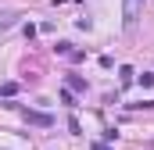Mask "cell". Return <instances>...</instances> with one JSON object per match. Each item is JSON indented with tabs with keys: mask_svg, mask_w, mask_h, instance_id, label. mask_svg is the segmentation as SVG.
<instances>
[{
	"mask_svg": "<svg viewBox=\"0 0 154 150\" xmlns=\"http://www.w3.org/2000/svg\"><path fill=\"white\" fill-rule=\"evenodd\" d=\"M25 122H29V125H39V129H50V125H54V118H50V114L47 111H29V107H25Z\"/></svg>",
	"mask_w": 154,
	"mask_h": 150,
	"instance_id": "obj_1",
	"label": "cell"
},
{
	"mask_svg": "<svg viewBox=\"0 0 154 150\" xmlns=\"http://www.w3.org/2000/svg\"><path fill=\"white\" fill-rule=\"evenodd\" d=\"M68 86H72L75 93H86V79H79V75H72V79H68Z\"/></svg>",
	"mask_w": 154,
	"mask_h": 150,
	"instance_id": "obj_2",
	"label": "cell"
},
{
	"mask_svg": "<svg viewBox=\"0 0 154 150\" xmlns=\"http://www.w3.org/2000/svg\"><path fill=\"white\" fill-rule=\"evenodd\" d=\"M118 75H122V86H129V82H133V68H129V64H122Z\"/></svg>",
	"mask_w": 154,
	"mask_h": 150,
	"instance_id": "obj_3",
	"label": "cell"
},
{
	"mask_svg": "<svg viewBox=\"0 0 154 150\" xmlns=\"http://www.w3.org/2000/svg\"><path fill=\"white\" fill-rule=\"evenodd\" d=\"M0 93H4V97H14V93H18V82H4Z\"/></svg>",
	"mask_w": 154,
	"mask_h": 150,
	"instance_id": "obj_4",
	"label": "cell"
},
{
	"mask_svg": "<svg viewBox=\"0 0 154 150\" xmlns=\"http://www.w3.org/2000/svg\"><path fill=\"white\" fill-rule=\"evenodd\" d=\"M140 86L151 89V86H154V72H143V75H140Z\"/></svg>",
	"mask_w": 154,
	"mask_h": 150,
	"instance_id": "obj_5",
	"label": "cell"
},
{
	"mask_svg": "<svg viewBox=\"0 0 154 150\" xmlns=\"http://www.w3.org/2000/svg\"><path fill=\"white\" fill-rule=\"evenodd\" d=\"M14 25V14H0V29H11Z\"/></svg>",
	"mask_w": 154,
	"mask_h": 150,
	"instance_id": "obj_6",
	"label": "cell"
},
{
	"mask_svg": "<svg viewBox=\"0 0 154 150\" xmlns=\"http://www.w3.org/2000/svg\"><path fill=\"white\" fill-rule=\"evenodd\" d=\"M93 150H111V147H108V143H93Z\"/></svg>",
	"mask_w": 154,
	"mask_h": 150,
	"instance_id": "obj_7",
	"label": "cell"
}]
</instances>
